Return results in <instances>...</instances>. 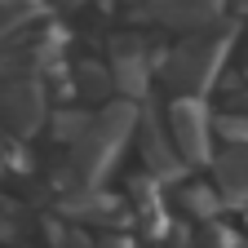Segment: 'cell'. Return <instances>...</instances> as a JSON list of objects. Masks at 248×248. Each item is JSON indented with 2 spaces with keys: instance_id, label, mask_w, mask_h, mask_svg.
<instances>
[{
  "instance_id": "cell-2",
  "label": "cell",
  "mask_w": 248,
  "mask_h": 248,
  "mask_svg": "<svg viewBox=\"0 0 248 248\" xmlns=\"http://www.w3.org/2000/svg\"><path fill=\"white\" fill-rule=\"evenodd\" d=\"M169 129H173V142H177V155H182V160H191V164H204L208 160L213 115L195 98H177L169 107Z\"/></svg>"
},
{
  "instance_id": "cell-3",
  "label": "cell",
  "mask_w": 248,
  "mask_h": 248,
  "mask_svg": "<svg viewBox=\"0 0 248 248\" xmlns=\"http://www.w3.org/2000/svg\"><path fill=\"white\" fill-rule=\"evenodd\" d=\"M45 120V98H40V84L31 80H0V124L9 133L27 138L36 133Z\"/></svg>"
},
{
  "instance_id": "cell-5",
  "label": "cell",
  "mask_w": 248,
  "mask_h": 248,
  "mask_svg": "<svg viewBox=\"0 0 248 248\" xmlns=\"http://www.w3.org/2000/svg\"><path fill=\"white\" fill-rule=\"evenodd\" d=\"M155 18H164V22H182V27H191V22H208L217 14V0H155Z\"/></svg>"
},
{
  "instance_id": "cell-4",
  "label": "cell",
  "mask_w": 248,
  "mask_h": 248,
  "mask_svg": "<svg viewBox=\"0 0 248 248\" xmlns=\"http://www.w3.org/2000/svg\"><path fill=\"white\" fill-rule=\"evenodd\" d=\"M217 173H222V191L235 204H248V146H235L231 155L217 160Z\"/></svg>"
},
{
  "instance_id": "cell-6",
  "label": "cell",
  "mask_w": 248,
  "mask_h": 248,
  "mask_svg": "<svg viewBox=\"0 0 248 248\" xmlns=\"http://www.w3.org/2000/svg\"><path fill=\"white\" fill-rule=\"evenodd\" d=\"M45 0H0V45H9L22 27H31L40 18Z\"/></svg>"
},
{
  "instance_id": "cell-12",
  "label": "cell",
  "mask_w": 248,
  "mask_h": 248,
  "mask_svg": "<svg viewBox=\"0 0 248 248\" xmlns=\"http://www.w3.org/2000/svg\"><path fill=\"white\" fill-rule=\"evenodd\" d=\"M0 173H5V155H0Z\"/></svg>"
},
{
  "instance_id": "cell-10",
  "label": "cell",
  "mask_w": 248,
  "mask_h": 248,
  "mask_svg": "<svg viewBox=\"0 0 248 248\" xmlns=\"http://www.w3.org/2000/svg\"><path fill=\"white\" fill-rule=\"evenodd\" d=\"M14 231H18V204L0 195V239H5V235H14Z\"/></svg>"
},
{
  "instance_id": "cell-7",
  "label": "cell",
  "mask_w": 248,
  "mask_h": 248,
  "mask_svg": "<svg viewBox=\"0 0 248 248\" xmlns=\"http://www.w3.org/2000/svg\"><path fill=\"white\" fill-rule=\"evenodd\" d=\"M142 160L151 173H169L177 169V151H169V138L160 133V124L146 120V129H142Z\"/></svg>"
},
{
  "instance_id": "cell-9",
  "label": "cell",
  "mask_w": 248,
  "mask_h": 248,
  "mask_svg": "<svg viewBox=\"0 0 248 248\" xmlns=\"http://www.w3.org/2000/svg\"><path fill=\"white\" fill-rule=\"evenodd\" d=\"M80 89L84 93H107L111 89V71L98 67V62H84V67H80Z\"/></svg>"
},
{
  "instance_id": "cell-8",
  "label": "cell",
  "mask_w": 248,
  "mask_h": 248,
  "mask_svg": "<svg viewBox=\"0 0 248 248\" xmlns=\"http://www.w3.org/2000/svg\"><path fill=\"white\" fill-rule=\"evenodd\" d=\"M177 200H182V208L191 213V217H204V222H208V217H217V195L208 191V186H195V182H191V186H182Z\"/></svg>"
},
{
  "instance_id": "cell-1",
  "label": "cell",
  "mask_w": 248,
  "mask_h": 248,
  "mask_svg": "<svg viewBox=\"0 0 248 248\" xmlns=\"http://www.w3.org/2000/svg\"><path fill=\"white\" fill-rule=\"evenodd\" d=\"M231 31H217V36H195V40H182L173 49V62H169V71H173V84H182L186 93H200L217 67H222V58H226V40Z\"/></svg>"
},
{
  "instance_id": "cell-11",
  "label": "cell",
  "mask_w": 248,
  "mask_h": 248,
  "mask_svg": "<svg viewBox=\"0 0 248 248\" xmlns=\"http://www.w3.org/2000/svg\"><path fill=\"white\" fill-rule=\"evenodd\" d=\"M49 5H53V9H80L84 0H49Z\"/></svg>"
}]
</instances>
